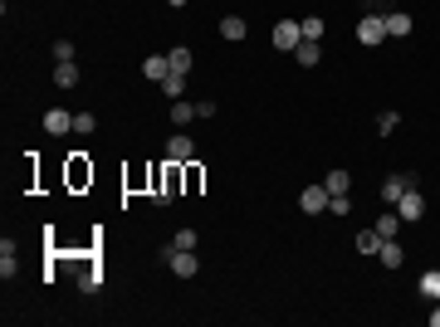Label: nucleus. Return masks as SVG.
<instances>
[{"label": "nucleus", "instance_id": "f257e3e1", "mask_svg": "<svg viewBox=\"0 0 440 327\" xmlns=\"http://www.w3.org/2000/svg\"><path fill=\"white\" fill-rule=\"evenodd\" d=\"M161 264H167L177 279H196V268H201L196 249H177V244H161Z\"/></svg>", "mask_w": 440, "mask_h": 327}, {"label": "nucleus", "instance_id": "f03ea898", "mask_svg": "<svg viewBox=\"0 0 440 327\" xmlns=\"http://www.w3.org/2000/svg\"><path fill=\"white\" fill-rule=\"evenodd\" d=\"M269 44L279 49V54H294V49L303 44V25H299V20H279V25H274V34H269Z\"/></svg>", "mask_w": 440, "mask_h": 327}, {"label": "nucleus", "instance_id": "7ed1b4c3", "mask_svg": "<svg viewBox=\"0 0 440 327\" xmlns=\"http://www.w3.org/2000/svg\"><path fill=\"white\" fill-rule=\"evenodd\" d=\"M357 39L372 49V44H381L387 39V15H377V10H367L362 20H357Z\"/></svg>", "mask_w": 440, "mask_h": 327}, {"label": "nucleus", "instance_id": "20e7f679", "mask_svg": "<svg viewBox=\"0 0 440 327\" xmlns=\"http://www.w3.org/2000/svg\"><path fill=\"white\" fill-rule=\"evenodd\" d=\"M191 156H196V142H191L186 132H177V137L167 142V167H186Z\"/></svg>", "mask_w": 440, "mask_h": 327}, {"label": "nucleus", "instance_id": "39448f33", "mask_svg": "<svg viewBox=\"0 0 440 327\" xmlns=\"http://www.w3.org/2000/svg\"><path fill=\"white\" fill-rule=\"evenodd\" d=\"M299 210L303 215H323L328 210V186H303L299 191Z\"/></svg>", "mask_w": 440, "mask_h": 327}, {"label": "nucleus", "instance_id": "423d86ee", "mask_svg": "<svg viewBox=\"0 0 440 327\" xmlns=\"http://www.w3.org/2000/svg\"><path fill=\"white\" fill-rule=\"evenodd\" d=\"M397 215H401V220H426V196H416V186L397 200Z\"/></svg>", "mask_w": 440, "mask_h": 327}, {"label": "nucleus", "instance_id": "0eeeda50", "mask_svg": "<svg viewBox=\"0 0 440 327\" xmlns=\"http://www.w3.org/2000/svg\"><path fill=\"white\" fill-rule=\"evenodd\" d=\"M411 186H416V176H387V181H381V200H387V205H397Z\"/></svg>", "mask_w": 440, "mask_h": 327}, {"label": "nucleus", "instance_id": "6e6552de", "mask_svg": "<svg viewBox=\"0 0 440 327\" xmlns=\"http://www.w3.org/2000/svg\"><path fill=\"white\" fill-rule=\"evenodd\" d=\"M44 127H49L54 137H59V132H74V113H64V107H49V113H44Z\"/></svg>", "mask_w": 440, "mask_h": 327}, {"label": "nucleus", "instance_id": "1a4fd4ad", "mask_svg": "<svg viewBox=\"0 0 440 327\" xmlns=\"http://www.w3.org/2000/svg\"><path fill=\"white\" fill-rule=\"evenodd\" d=\"M245 34H250L245 15H226V20H220V39H245Z\"/></svg>", "mask_w": 440, "mask_h": 327}, {"label": "nucleus", "instance_id": "9d476101", "mask_svg": "<svg viewBox=\"0 0 440 327\" xmlns=\"http://www.w3.org/2000/svg\"><path fill=\"white\" fill-rule=\"evenodd\" d=\"M372 230H377V235H381V240H397V235H401V215H397V205H392V210H387V215H381V220H377V225H372Z\"/></svg>", "mask_w": 440, "mask_h": 327}, {"label": "nucleus", "instance_id": "9b49d317", "mask_svg": "<svg viewBox=\"0 0 440 327\" xmlns=\"http://www.w3.org/2000/svg\"><path fill=\"white\" fill-rule=\"evenodd\" d=\"M142 74H147L152 83H167V78H172V64H167V59H161V54H152V59L142 64Z\"/></svg>", "mask_w": 440, "mask_h": 327}, {"label": "nucleus", "instance_id": "f8f14e48", "mask_svg": "<svg viewBox=\"0 0 440 327\" xmlns=\"http://www.w3.org/2000/svg\"><path fill=\"white\" fill-rule=\"evenodd\" d=\"M401 34H411V15L406 10H392L387 15V39H401Z\"/></svg>", "mask_w": 440, "mask_h": 327}, {"label": "nucleus", "instance_id": "ddd939ff", "mask_svg": "<svg viewBox=\"0 0 440 327\" xmlns=\"http://www.w3.org/2000/svg\"><path fill=\"white\" fill-rule=\"evenodd\" d=\"M294 59H299V64H303V69H313V64H318V59H323V49H318V39H303V44H299V49H294Z\"/></svg>", "mask_w": 440, "mask_h": 327}, {"label": "nucleus", "instance_id": "4468645a", "mask_svg": "<svg viewBox=\"0 0 440 327\" xmlns=\"http://www.w3.org/2000/svg\"><path fill=\"white\" fill-rule=\"evenodd\" d=\"M15 264H20V259H15V244L0 240V279H15Z\"/></svg>", "mask_w": 440, "mask_h": 327}, {"label": "nucleus", "instance_id": "2eb2a0df", "mask_svg": "<svg viewBox=\"0 0 440 327\" xmlns=\"http://www.w3.org/2000/svg\"><path fill=\"white\" fill-rule=\"evenodd\" d=\"M421 298H430V303H440V268H430V274H421Z\"/></svg>", "mask_w": 440, "mask_h": 327}, {"label": "nucleus", "instance_id": "dca6fc26", "mask_svg": "<svg viewBox=\"0 0 440 327\" xmlns=\"http://www.w3.org/2000/svg\"><path fill=\"white\" fill-rule=\"evenodd\" d=\"M167 64H172V74H191V49H186V44H177V49L167 54Z\"/></svg>", "mask_w": 440, "mask_h": 327}, {"label": "nucleus", "instance_id": "f3484780", "mask_svg": "<svg viewBox=\"0 0 440 327\" xmlns=\"http://www.w3.org/2000/svg\"><path fill=\"white\" fill-rule=\"evenodd\" d=\"M172 123H177V127H186V123H196V103H186V98H177V103H172Z\"/></svg>", "mask_w": 440, "mask_h": 327}, {"label": "nucleus", "instance_id": "a211bd4d", "mask_svg": "<svg viewBox=\"0 0 440 327\" xmlns=\"http://www.w3.org/2000/svg\"><path fill=\"white\" fill-rule=\"evenodd\" d=\"M377 259L387 264V268H401V244L397 240H381V249H377Z\"/></svg>", "mask_w": 440, "mask_h": 327}, {"label": "nucleus", "instance_id": "6ab92c4d", "mask_svg": "<svg viewBox=\"0 0 440 327\" xmlns=\"http://www.w3.org/2000/svg\"><path fill=\"white\" fill-rule=\"evenodd\" d=\"M323 186H328V196H348L352 176H348V171H328V181H323Z\"/></svg>", "mask_w": 440, "mask_h": 327}, {"label": "nucleus", "instance_id": "aec40b11", "mask_svg": "<svg viewBox=\"0 0 440 327\" xmlns=\"http://www.w3.org/2000/svg\"><path fill=\"white\" fill-rule=\"evenodd\" d=\"M352 244H357V254H377V249H381V235H377V230H362Z\"/></svg>", "mask_w": 440, "mask_h": 327}, {"label": "nucleus", "instance_id": "412c9836", "mask_svg": "<svg viewBox=\"0 0 440 327\" xmlns=\"http://www.w3.org/2000/svg\"><path fill=\"white\" fill-rule=\"evenodd\" d=\"M54 83H59V88H74V83H79V69H74V59L54 69Z\"/></svg>", "mask_w": 440, "mask_h": 327}, {"label": "nucleus", "instance_id": "4be33fe9", "mask_svg": "<svg viewBox=\"0 0 440 327\" xmlns=\"http://www.w3.org/2000/svg\"><path fill=\"white\" fill-rule=\"evenodd\" d=\"M79 288H83V293H98V288H103V274H98L93 264H88L83 274H79Z\"/></svg>", "mask_w": 440, "mask_h": 327}, {"label": "nucleus", "instance_id": "5701e85b", "mask_svg": "<svg viewBox=\"0 0 440 327\" xmlns=\"http://www.w3.org/2000/svg\"><path fill=\"white\" fill-rule=\"evenodd\" d=\"M303 39H323V15H303Z\"/></svg>", "mask_w": 440, "mask_h": 327}, {"label": "nucleus", "instance_id": "b1692460", "mask_svg": "<svg viewBox=\"0 0 440 327\" xmlns=\"http://www.w3.org/2000/svg\"><path fill=\"white\" fill-rule=\"evenodd\" d=\"M397 118H401V113H392V107H387V113H377V132L392 137V132H397Z\"/></svg>", "mask_w": 440, "mask_h": 327}, {"label": "nucleus", "instance_id": "393cba45", "mask_svg": "<svg viewBox=\"0 0 440 327\" xmlns=\"http://www.w3.org/2000/svg\"><path fill=\"white\" fill-rule=\"evenodd\" d=\"M93 127H98V118H93V113H74V132H79V137H88Z\"/></svg>", "mask_w": 440, "mask_h": 327}, {"label": "nucleus", "instance_id": "a878e982", "mask_svg": "<svg viewBox=\"0 0 440 327\" xmlns=\"http://www.w3.org/2000/svg\"><path fill=\"white\" fill-rule=\"evenodd\" d=\"M161 88H167V98L177 103V98H181V88H186V74H172V78H167V83H161Z\"/></svg>", "mask_w": 440, "mask_h": 327}, {"label": "nucleus", "instance_id": "bb28decb", "mask_svg": "<svg viewBox=\"0 0 440 327\" xmlns=\"http://www.w3.org/2000/svg\"><path fill=\"white\" fill-rule=\"evenodd\" d=\"M328 210H333V215H352V200L348 196H328Z\"/></svg>", "mask_w": 440, "mask_h": 327}, {"label": "nucleus", "instance_id": "cd10ccee", "mask_svg": "<svg viewBox=\"0 0 440 327\" xmlns=\"http://www.w3.org/2000/svg\"><path fill=\"white\" fill-rule=\"evenodd\" d=\"M54 59L69 64V59H74V44H69V39H54Z\"/></svg>", "mask_w": 440, "mask_h": 327}, {"label": "nucleus", "instance_id": "c85d7f7f", "mask_svg": "<svg viewBox=\"0 0 440 327\" xmlns=\"http://www.w3.org/2000/svg\"><path fill=\"white\" fill-rule=\"evenodd\" d=\"M196 240H201L196 230H177V240H172V244H177V249H196Z\"/></svg>", "mask_w": 440, "mask_h": 327}, {"label": "nucleus", "instance_id": "c756f323", "mask_svg": "<svg viewBox=\"0 0 440 327\" xmlns=\"http://www.w3.org/2000/svg\"><path fill=\"white\" fill-rule=\"evenodd\" d=\"M167 6H172V10H181V6H191V0H167Z\"/></svg>", "mask_w": 440, "mask_h": 327}, {"label": "nucleus", "instance_id": "7c9ffc66", "mask_svg": "<svg viewBox=\"0 0 440 327\" xmlns=\"http://www.w3.org/2000/svg\"><path fill=\"white\" fill-rule=\"evenodd\" d=\"M430 327H440V308H435V313H430Z\"/></svg>", "mask_w": 440, "mask_h": 327}]
</instances>
